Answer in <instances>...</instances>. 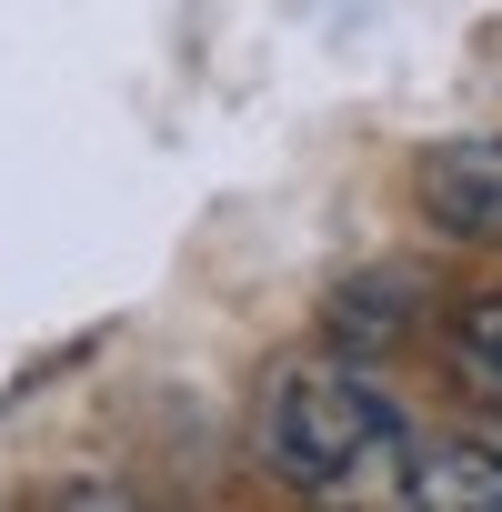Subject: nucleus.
I'll list each match as a JSON object with an SVG mask.
<instances>
[{
  "mask_svg": "<svg viewBox=\"0 0 502 512\" xmlns=\"http://www.w3.org/2000/svg\"><path fill=\"white\" fill-rule=\"evenodd\" d=\"M392 302H402V282H392V272H382V282H352V292L332 302V332H342L352 352H372V342H392V332H402V312H392Z\"/></svg>",
  "mask_w": 502,
  "mask_h": 512,
  "instance_id": "obj_5",
  "label": "nucleus"
},
{
  "mask_svg": "<svg viewBox=\"0 0 502 512\" xmlns=\"http://www.w3.org/2000/svg\"><path fill=\"white\" fill-rule=\"evenodd\" d=\"M251 452L312 502H412L422 482V432L382 382H362V362H282Z\"/></svg>",
  "mask_w": 502,
  "mask_h": 512,
  "instance_id": "obj_1",
  "label": "nucleus"
},
{
  "mask_svg": "<svg viewBox=\"0 0 502 512\" xmlns=\"http://www.w3.org/2000/svg\"><path fill=\"white\" fill-rule=\"evenodd\" d=\"M442 362H452V382H472V392L502 412V292H462V302H452Z\"/></svg>",
  "mask_w": 502,
  "mask_h": 512,
  "instance_id": "obj_4",
  "label": "nucleus"
},
{
  "mask_svg": "<svg viewBox=\"0 0 502 512\" xmlns=\"http://www.w3.org/2000/svg\"><path fill=\"white\" fill-rule=\"evenodd\" d=\"M412 502H442V512H502V442H422Z\"/></svg>",
  "mask_w": 502,
  "mask_h": 512,
  "instance_id": "obj_3",
  "label": "nucleus"
},
{
  "mask_svg": "<svg viewBox=\"0 0 502 512\" xmlns=\"http://www.w3.org/2000/svg\"><path fill=\"white\" fill-rule=\"evenodd\" d=\"M422 211L452 231V241H502V131H462V141H432L422 171H412Z\"/></svg>",
  "mask_w": 502,
  "mask_h": 512,
  "instance_id": "obj_2",
  "label": "nucleus"
}]
</instances>
